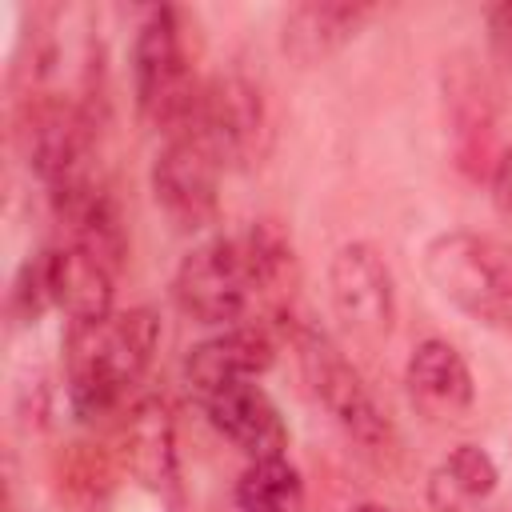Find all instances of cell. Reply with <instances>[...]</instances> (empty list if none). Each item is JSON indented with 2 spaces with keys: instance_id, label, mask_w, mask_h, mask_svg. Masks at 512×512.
Segmentation results:
<instances>
[{
  "instance_id": "obj_1",
  "label": "cell",
  "mask_w": 512,
  "mask_h": 512,
  "mask_svg": "<svg viewBox=\"0 0 512 512\" xmlns=\"http://www.w3.org/2000/svg\"><path fill=\"white\" fill-rule=\"evenodd\" d=\"M160 344V316L152 308L108 312L100 320L72 324L64 336L68 404L80 420H96L124 404L140 384Z\"/></svg>"
},
{
  "instance_id": "obj_2",
  "label": "cell",
  "mask_w": 512,
  "mask_h": 512,
  "mask_svg": "<svg viewBox=\"0 0 512 512\" xmlns=\"http://www.w3.org/2000/svg\"><path fill=\"white\" fill-rule=\"evenodd\" d=\"M424 276L468 320L512 332V244L480 232H440L424 244Z\"/></svg>"
},
{
  "instance_id": "obj_3",
  "label": "cell",
  "mask_w": 512,
  "mask_h": 512,
  "mask_svg": "<svg viewBox=\"0 0 512 512\" xmlns=\"http://www.w3.org/2000/svg\"><path fill=\"white\" fill-rule=\"evenodd\" d=\"M132 96L140 116L164 140L192 128L200 80L192 76L180 20L172 8H148L132 40Z\"/></svg>"
},
{
  "instance_id": "obj_4",
  "label": "cell",
  "mask_w": 512,
  "mask_h": 512,
  "mask_svg": "<svg viewBox=\"0 0 512 512\" xmlns=\"http://www.w3.org/2000/svg\"><path fill=\"white\" fill-rule=\"evenodd\" d=\"M292 352L300 364V376L308 392L320 400V408L368 452H380L392 444V424L376 396L368 392L356 364L336 348V340L312 324H292Z\"/></svg>"
},
{
  "instance_id": "obj_5",
  "label": "cell",
  "mask_w": 512,
  "mask_h": 512,
  "mask_svg": "<svg viewBox=\"0 0 512 512\" xmlns=\"http://www.w3.org/2000/svg\"><path fill=\"white\" fill-rule=\"evenodd\" d=\"M188 132L200 136L224 168L260 164L272 140L268 104L248 76H236V72L212 76L200 84V100Z\"/></svg>"
},
{
  "instance_id": "obj_6",
  "label": "cell",
  "mask_w": 512,
  "mask_h": 512,
  "mask_svg": "<svg viewBox=\"0 0 512 512\" xmlns=\"http://www.w3.org/2000/svg\"><path fill=\"white\" fill-rule=\"evenodd\" d=\"M220 168L224 164L200 136L180 132L164 140V148L152 160V196L160 212L184 232L208 228L220 208Z\"/></svg>"
},
{
  "instance_id": "obj_7",
  "label": "cell",
  "mask_w": 512,
  "mask_h": 512,
  "mask_svg": "<svg viewBox=\"0 0 512 512\" xmlns=\"http://www.w3.org/2000/svg\"><path fill=\"white\" fill-rule=\"evenodd\" d=\"M328 288H332V308L352 336L380 340L392 332L396 284H392L384 256L372 244H364V240L340 244L328 264Z\"/></svg>"
},
{
  "instance_id": "obj_8",
  "label": "cell",
  "mask_w": 512,
  "mask_h": 512,
  "mask_svg": "<svg viewBox=\"0 0 512 512\" xmlns=\"http://www.w3.org/2000/svg\"><path fill=\"white\" fill-rule=\"evenodd\" d=\"M440 96H444V120L460 156V168L472 176H488L492 156V128H496V88L488 72L472 56L444 60L440 72Z\"/></svg>"
},
{
  "instance_id": "obj_9",
  "label": "cell",
  "mask_w": 512,
  "mask_h": 512,
  "mask_svg": "<svg viewBox=\"0 0 512 512\" xmlns=\"http://www.w3.org/2000/svg\"><path fill=\"white\" fill-rule=\"evenodd\" d=\"M404 392L412 400V408L424 420L436 424H452L460 416H468L472 400H476V384H472V368L460 356V348H452L448 340H420L404 364Z\"/></svg>"
},
{
  "instance_id": "obj_10",
  "label": "cell",
  "mask_w": 512,
  "mask_h": 512,
  "mask_svg": "<svg viewBox=\"0 0 512 512\" xmlns=\"http://www.w3.org/2000/svg\"><path fill=\"white\" fill-rule=\"evenodd\" d=\"M212 428L232 440L248 460H264V456H284L288 448V424L280 416V408L272 404V396L256 384V380H232L208 396H200Z\"/></svg>"
},
{
  "instance_id": "obj_11",
  "label": "cell",
  "mask_w": 512,
  "mask_h": 512,
  "mask_svg": "<svg viewBox=\"0 0 512 512\" xmlns=\"http://www.w3.org/2000/svg\"><path fill=\"white\" fill-rule=\"evenodd\" d=\"M120 460L124 468L156 496L180 500V468H176V432L164 400H136L120 420Z\"/></svg>"
},
{
  "instance_id": "obj_12",
  "label": "cell",
  "mask_w": 512,
  "mask_h": 512,
  "mask_svg": "<svg viewBox=\"0 0 512 512\" xmlns=\"http://www.w3.org/2000/svg\"><path fill=\"white\" fill-rule=\"evenodd\" d=\"M276 344L264 324H236L200 340L184 360V380L196 396H208L232 380H256L272 368Z\"/></svg>"
},
{
  "instance_id": "obj_13",
  "label": "cell",
  "mask_w": 512,
  "mask_h": 512,
  "mask_svg": "<svg viewBox=\"0 0 512 512\" xmlns=\"http://www.w3.org/2000/svg\"><path fill=\"white\" fill-rule=\"evenodd\" d=\"M44 272H48V292L52 304L72 320H100L112 312V292H116V276L108 264H100L96 256H88L76 244H48L44 248Z\"/></svg>"
},
{
  "instance_id": "obj_14",
  "label": "cell",
  "mask_w": 512,
  "mask_h": 512,
  "mask_svg": "<svg viewBox=\"0 0 512 512\" xmlns=\"http://www.w3.org/2000/svg\"><path fill=\"white\" fill-rule=\"evenodd\" d=\"M368 16H372L368 4H320V0L296 4L284 12L280 48L300 64L328 60L364 28Z\"/></svg>"
},
{
  "instance_id": "obj_15",
  "label": "cell",
  "mask_w": 512,
  "mask_h": 512,
  "mask_svg": "<svg viewBox=\"0 0 512 512\" xmlns=\"http://www.w3.org/2000/svg\"><path fill=\"white\" fill-rule=\"evenodd\" d=\"M496 460L480 444H456L428 476V504L436 512H472L496 492Z\"/></svg>"
},
{
  "instance_id": "obj_16",
  "label": "cell",
  "mask_w": 512,
  "mask_h": 512,
  "mask_svg": "<svg viewBox=\"0 0 512 512\" xmlns=\"http://www.w3.org/2000/svg\"><path fill=\"white\" fill-rule=\"evenodd\" d=\"M236 512H304V480L288 456L248 460L236 480Z\"/></svg>"
},
{
  "instance_id": "obj_17",
  "label": "cell",
  "mask_w": 512,
  "mask_h": 512,
  "mask_svg": "<svg viewBox=\"0 0 512 512\" xmlns=\"http://www.w3.org/2000/svg\"><path fill=\"white\" fill-rule=\"evenodd\" d=\"M52 304V292H48V272H44V252L28 256L12 280V292H8V308L20 324L36 320L44 308Z\"/></svg>"
},
{
  "instance_id": "obj_18",
  "label": "cell",
  "mask_w": 512,
  "mask_h": 512,
  "mask_svg": "<svg viewBox=\"0 0 512 512\" xmlns=\"http://www.w3.org/2000/svg\"><path fill=\"white\" fill-rule=\"evenodd\" d=\"M484 28H488V52H492V60L500 68H512V0L488 8Z\"/></svg>"
},
{
  "instance_id": "obj_19",
  "label": "cell",
  "mask_w": 512,
  "mask_h": 512,
  "mask_svg": "<svg viewBox=\"0 0 512 512\" xmlns=\"http://www.w3.org/2000/svg\"><path fill=\"white\" fill-rule=\"evenodd\" d=\"M488 188H492L496 208L512 216V148H504V152L496 156V164H492V172H488Z\"/></svg>"
},
{
  "instance_id": "obj_20",
  "label": "cell",
  "mask_w": 512,
  "mask_h": 512,
  "mask_svg": "<svg viewBox=\"0 0 512 512\" xmlns=\"http://www.w3.org/2000/svg\"><path fill=\"white\" fill-rule=\"evenodd\" d=\"M352 512H388V508H384V504H356Z\"/></svg>"
}]
</instances>
